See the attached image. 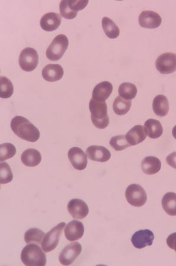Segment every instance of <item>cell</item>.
Listing matches in <instances>:
<instances>
[{
	"label": "cell",
	"mask_w": 176,
	"mask_h": 266,
	"mask_svg": "<svg viewBox=\"0 0 176 266\" xmlns=\"http://www.w3.org/2000/svg\"><path fill=\"white\" fill-rule=\"evenodd\" d=\"M61 17L58 13H48L42 17L40 21L42 29L47 32L57 30L61 23Z\"/></svg>",
	"instance_id": "cell-16"
},
{
	"label": "cell",
	"mask_w": 176,
	"mask_h": 266,
	"mask_svg": "<svg viewBox=\"0 0 176 266\" xmlns=\"http://www.w3.org/2000/svg\"><path fill=\"white\" fill-rule=\"evenodd\" d=\"M69 8L73 12L78 13L87 6L89 1H79V0H67Z\"/></svg>",
	"instance_id": "cell-34"
},
{
	"label": "cell",
	"mask_w": 176,
	"mask_h": 266,
	"mask_svg": "<svg viewBox=\"0 0 176 266\" xmlns=\"http://www.w3.org/2000/svg\"><path fill=\"white\" fill-rule=\"evenodd\" d=\"M167 244L169 248L176 252V232L171 233L167 239Z\"/></svg>",
	"instance_id": "cell-35"
},
{
	"label": "cell",
	"mask_w": 176,
	"mask_h": 266,
	"mask_svg": "<svg viewBox=\"0 0 176 266\" xmlns=\"http://www.w3.org/2000/svg\"><path fill=\"white\" fill-rule=\"evenodd\" d=\"M67 209L70 215L75 219H84L89 212V209L86 203L80 199H73L70 201Z\"/></svg>",
	"instance_id": "cell-11"
},
{
	"label": "cell",
	"mask_w": 176,
	"mask_h": 266,
	"mask_svg": "<svg viewBox=\"0 0 176 266\" xmlns=\"http://www.w3.org/2000/svg\"><path fill=\"white\" fill-rule=\"evenodd\" d=\"M147 135L151 139H158L163 133V128L159 121L149 119L144 124Z\"/></svg>",
	"instance_id": "cell-23"
},
{
	"label": "cell",
	"mask_w": 176,
	"mask_h": 266,
	"mask_svg": "<svg viewBox=\"0 0 176 266\" xmlns=\"http://www.w3.org/2000/svg\"><path fill=\"white\" fill-rule=\"evenodd\" d=\"M70 162L76 170L82 171L87 166V156L82 149L74 147L69 150L68 153Z\"/></svg>",
	"instance_id": "cell-12"
},
{
	"label": "cell",
	"mask_w": 176,
	"mask_h": 266,
	"mask_svg": "<svg viewBox=\"0 0 176 266\" xmlns=\"http://www.w3.org/2000/svg\"><path fill=\"white\" fill-rule=\"evenodd\" d=\"M147 132L143 126L135 125L127 132L126 139L131 146H135L145 141L147 138Z\"/></svg>",
	"instance_id": "cell-18"
},
{
	"label": "cell",
	"mask_w": 176,
	"mask_h": 266,
	"mask_svg": "<svg viewBox=\"0 0 176 266\" xmlns=\"http://www.w3.org/2000/svg\"><path fill=\"white\" fill-rule=\"evenodd\" d=\"M161 167L160 160L155 156H148L142 163V170L148 175L157 174Z\"/></svg>",
	"instance_id": "cell-21"
},
{
	"label": "cell",
	"mask_w": 176,
	"mask_h": 266,
	"mask_svg": "<svg viewBox=\"0 0 176 266\" xmlns=\"http://www.w3.org/2000/svg\"><path fill=\"white\" fill-rule=\"evenodd\" d=\"M172 135L173 136L174 138L176 139V125L172 128Z\"/></svg>",
	"instance_id": "cell-37"
},
{
	"label": "cell",
	"mask_w": 176,
	"mask_h": 266,
	"mask_svg": "<svg viewBox=\"0 0 176 266\" xmlns=\"http://www.w3.org/2000/svg\"><path fill=\"white\" fill-rule=\"evenodd\" d=\"M13 174L9 164L2 162L0 164V183L7 184L10 183L13 180Z\"/></svg>",
	"instance_id": "cell-32"
},
{
	"label": "cell",
	"mask_w": 176,
	"mask_h": 266,
	"mask_svg": "<svg viewBox=\"0 0 176 266\" xmlns=\"http://www.w3.org/2000/svg\"><path fill=\"white\" fill-rule=\"evenodd\" d=\"M68 44L67 37L64 34L58 35L54 38L46 51L47 58L51 61H59L67 50Z\"/></svg>",
	"instance_id": "cell-4"
},
{
	"label": "cell",
	"mask_w": 176,
	"mask_h": 266,
	"mask_svg": "<svg viewBox=\"0 0 176 266\" xmlns=\"http://www.w3.org/2000/svg\"><path fill=\"white\" fill-rule=\"evenodd\" d=\"M113 86L110 82H101L94 87L92 99L100 101H105L111 96Z\"/></svg>",
	"instance_id": "cell-19"
},
{
	"label": "cell",
	"mask_w": 176,
	"mask_h": 266,
	"mask_svg": "<svg viewBox=\"0 0 176 266\" xmlns=\"http://www.w3.org/2000/svg\"><path fill=\"white\" fill-rule=\"evenodd\" d=\"M110 145L116 151H121L131 146L126 139V136L119 135L113 137L110 141Z\"/></svg>",
	"instance_id": "cell-30"
},
{
	"label": "cell",
	"mask_w": 176,
	"mask_h": 266,
	"mask_svg": "<svg viewBox=\"0 0 176 266\" xmlns=\"http://www.w3.org/2000/svg\"><path fill=\"white\" fill-rule=\"evenodd\" d=\"M16 147L11 143H3L0 146V161L1 162L12 158L16 155Z\"/></svg>",
	"instance_id": "cell-31"
},
{
	"label": "cell",
	"mask_w": 176,
	"mask_h": 266,
	"mask_svg": "<svg viewBox=\"0 0 176 266\" xmlns=\"http://www.w3.org/2000/svg\"><path fill=\"white\" fill-rule=\"evenodd\" d=\"M14 92V87L11 81L5 76L0 78V97L8 99L12 97Z\"/></svg>",
	"instance_id": "cell-29"
},
{
	"label": "cell",
	"mask_w": 176,
	"mask_h": 266,
	"mask_svg": "<svg viewBox=\"0 0 176 266\" xmlns=\"http://www.w3.org/2000/svg\"><path fill=\"white\" fill-rule=\"evenodd\" d=\"M65 226V222H61L45 234L42 241L41 247L45 253L54 250L60 240V237Z\"/></svg>",
	"instance_id": "cell-5"
},
{
	"label": "cell",
	"mask_w": 176,
	"mask_h": 266,
	"mask_svg": "<svg viewBox=\"0 0 176 266\" xmlns=\"http://www.w3.org/2000/svg\"><path fill=\"white\" fill-rule=\"evenodd\" d=\"M153 111L158 117L166 116L169 111V103L167 98L164 95H157L154 98L153 103Z\"/></svg>",
	"instance_id": "cell-22"
},
{
	"label": "cell",
	"mask_w": 176,
	"mask_h": 266,
	"mask_svg": "<svg viewBox=\"0 0 176 266\" xmlns=\"http://www.w3.org/2000/svg\"><path fill=\"white\" fill-rule=\"evenodd\" d=\"M11 128L20 139L29 142H35L40 138V132L27 119L17 116L12 119Z\"/></svg>",
	"instance_id": "cell-1"
},
{
	"label": "cell",
	"mask_w": 176,
	"mask_h": 266,
	"mask_svg": "<svg viewBox=\"0 0 176 266\" xmlns=\"http://www.w3.org/2000/svg\"><path fill=\"white\" fill-rule=\"evenodd\" d=\"M131 105V100H126L121 96H118L113 104V109L116 115H124L128 113Z\"/></svg>",
	"instance_id": "cell-26"
},
{
	"label": "cell",
	"mask_w": 176,
	"mask_h": 266,
	"mask_svg": "<svg viewBox=\"0 0 176 266\" xmlns=\"http://www.w3.org/2000/svg\"><path fill=\"white\" fill-rule=\"evenodd\" d=\"M65 236L69 241H78L84 235V227L82 222L74 220L66 225Z\"/></svg>",
	"instance_id": "cell-15"
},
{
	"label": "cell",
	"mask_w": 176,
	"mask_h": 266,
	"mask_svg": "<svg viewBox=\"0 0 176 266\" xmlns=\"http://www.w3.org/2000/svg\"><path fill=\"white\" fill-rule=\"evenodd\" d=\"M45 234L44 231L40 229L32 228L26 231L24 234V241L26 244H34L40 246L42 244Z\"/></svg>",
	"instance_id": "cell-27"
},
{
	"label": "cell",
	"mask_w": 176,
	"mask_h": 266,
	"mask_svg": "<svg viewBox=\"0 0 176 266\" xmlns=\"http://www.w3.org/2000/svg\"><path fill=\"white\" fill-rule=\"evenodd\" d=\"M59 11L61 16L66 19H73L76 17L77 13L69 8L67 0H63L59 5Z\"/></svg>",
	"instance_id": "cell-33"
},
{
	"label": "cell",
	"mask_w": 176,
	"mask_h": 266,
	"mask_svg": "<svg viewBox=\"0 0 176 266\" xmlns=\"http://www.w3.org/2000/svg\"><path fill=\"white\" fill-rule=\"evenodd\" d=\"M42 249L40 246L34 244L27 245L21 253V260L23 263L27 266L45 265L47 257Z\"/></svg>",
	"instance_id": "cell-3"
},
{
	"label": "cell",
	"mask_w": 176,
	"mask_h": 266,
	"mask_svg": "<svg viewBox=\"0 0 176 266\" xmlns=\"http://www.w3.org/2000/svg\"><path fill=\"white\" fill-rule=\"evenodd\" d=\"M166 162L169 166L176 169V152L170 154L167 157Z\"/></svg>",
	"instance_id": "cell-36"
},
{
	"label": "cell",
	"mask_w": 176,
	"mask_h": 266,
	"mask_svg": "<svg viewBox=\"0 0 176 266\" xmlns=\"http://www.w3.org/2000/svg\"><path fill=\"white\" fill-rule=\"evenodd\" d=\"M82 247L80 243H70L63 250L59 256V262L64 265H71L82 253Z\"/></svg>",
	"instance_id": "cell-9"
},
{
	"label": "cell",
	"mask_w": 176,
	"mask_h": 266,
	"mask_svg": "<svg viewBox=\"0 0 176 266\" xmlns=\"http://www.w3.org/2000/svg\"><path fill=\"white\" fill-rule=\"evenodd\" d=\"M102 27L107 36L111 39H115L120 34V30L116 24L108 17L102 19Z\"/></svg>",
	"instance_id": "cell-25"
},
{
	"label": "cell",
	"mask_w": 176,
	"mask_h": 266,
	"mask_svg": "<svg viewBox=\"0 0 176 266\" xmlns=\"http://www.w3.org/2000/svg\"><path fill=\"white\" fill-rule=\"evenodd\" d=\"M162 206L167 215L171 216H176V194L174 192H168L164 195L162 199Z\"/></svg>",
	"instance_id": "cell-24"
},
{
	"label": "cell",
	"mask_w": 176,
	"mask_h": 266,
	"mask_svg": "<svg viewBox=\"0 0 176 266\" xmlns=\"http://www.w3.org/2000/svg\"><path fill=\"white\" fill-rule=\"evenodd\" d=\"M20 68L26 72L34 71L39 64L38 52L33 48L27 47L21 52L19 60Z\"/></svg>",
	"instance_id": "cell-7"
},
{
	"label": "cell",
	"mask_w": 176,
	"mask_h": 266,
	"mask_svg": "<svg viewBox=\"0 0 176 266\" xmlns=\"http://www.w3.org/2000/svg\"><path fill=\"white\" fill-rule=\"evenodd\" d=\"M21 160L24 166L34 167L39 165L42 161V156L38 150L28 149L23 152Z\"/></svg>",
	"instance_id": "cell-20"
},
{
	"label": "cell",
	"mask_w": 176,
	"mask_h": 266,
	"mask_svg": "<svg viewBox=\"0 0 176 266\" xmlns=\"http://www.w3.org/2000/svg\"><path fill=\"white\" fill-rule=\"evenodd\" d=\"M157 71L162 74H171L176 71V54L165 52L157 59Z\"/></svg>",
	"instance_id": "cell-8"
},
{
	"label": "cell",
	"mask_w": 176,
	"mask_h": 266,
	"mask_svg": "<svg viewBox=\"0 0 176 266\" xmlns=\"http://www.w3.org/2000/svg\"><path fill=\"white\" fill-rule=\"evenodd\" d=\"M91 119L95 127L104 129L109 124L108 106L105 101H100L91 99L89 103Z\"/></svg>",
	"instance_id": "cell-2"
},
{
	"label": "cell",
	"mask_w": 176,
	"mask_h": 266,
	"mask_svg": "<svg viewBox=\"0 0 176 266\" xmlns=\"http://www.w3.org/2000/svg\"><path fill=\"white\" fill-rule=\"evenodd\" d=\"M154 240V234L149 229L137 231L131 238L133 246L137 249H143L147 246H152Z\"/></svg>",
	"instance_id": "cell-10"
},
{
	"label": "cell",
	"mask_w": 176,
	"mask_h": 266,
	"mask_svg": "<svg viewBox=\"0 0 176 266\" xmlns=\"http://www.w3.org/2000/svg\"><path fill=\"white\" fill-rule=\"evenodd\" d=\"M86 153L90 160L96 162H107L111 157L110 151L102 146H91L87 148Z\"/></svg>",
	"instance_id": "cell-14"
},
{
	"label": "cell",
	"mask_w": 176,
	"mask_h": 266,
	"mask_svg": "<svg viewBox=\"0 0 176 266\" xmlns=\"http://www.w3.org/2000/svg\"><path fill=\"white\" fill-rule=\"evenodd\" d=\"M119 94L121 97L126 100L134 99L137 94L135 85L130 83H124L119 86Z\"/></svg>",
	"instance_id": "cell-28"
},
{
	"label": "cell",
	"mask_w": 176,
	"mask_h": 266,
	"mask_svg": "<svg viewBox=\"0 0 176 266\" xmlns=\"http://www.w3.org/2000/svg\"><path fill=\"white\" fill-rule=\"evenodd\" d=\"M42 73L46 81L55 82L62 78L64 72L60 65L49 64L45 66Z\"/></svg>",
	"instance_id": "cell-17"
},
{
	"label": "cell",
	"mask_w": 176,
	"mask_h": 266,
	"mask_svg": "<svg viewBox=\"0 0 176 266\" xmlns=\"http://www.w3.org/2000/svg\"><path fill=\"white\" fill-rule=\"evenodd\" d=\"M162 19L157 13L146 10L140 14L139 23L140 26L144 29H157L161 25Z\"/></svg>",
	"instance_id": "cell-13"
},
{
	"label": "cell",
	"mask_w": 176,
	"mask_h": 266,
	"mask_svg": "<svg viewBox=\"0 0 176 266\" xmlns=\"http://www.w3.org/2000/svg\"><path fill=\"white\" fill-rule=\"evenodd\" d=\"M126 200L129 204L140 207L146 204L147 195L142 187L137 184L129 185L125 192Z\"/></svg>",
	"instance_id": "cell-6"
}]
</instances>
